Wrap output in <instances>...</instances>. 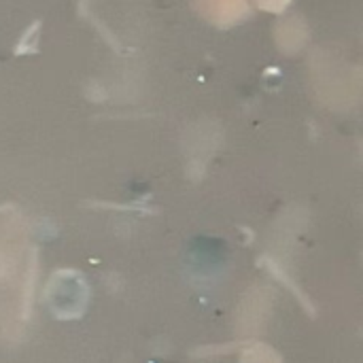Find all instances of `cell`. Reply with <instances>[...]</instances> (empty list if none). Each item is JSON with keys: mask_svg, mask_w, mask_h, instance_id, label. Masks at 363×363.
I'll return each mask as SVG.
<instances>
[{"mask_svg": "<svg viewBox=\"0 0 363 363\" xmlns=\"http://www.w3.org/2000/svg\"><path fill=\"white\" fill-rule=\"evenodd\" d=\"M200 9L219 26H234L251 13L247 0H200Z\"/></svg>", "mask_w": 363, "mask_h": 363, "instance_id": "1", "label": "cell"}, {"mask_svg": "<svg viewBox=\"0 0 363 363\" xmlns=\"http://www.w3.org/2000/svg\"><path fill=\"white\" fill-rule=\"evenodd\" d=\"M40 28V23L38 21H34L26 32H23V36H21V40L17 43V47H15V53H30V51H34L36 49V30Z\"/></svg>", "mask_w": 363, "mask_h": 363, "instance_id": "2", "label": "cell"}, {"mask_svg": "<svg viewBox=\"0 0 363 363\" xmlns=\"http://www.w3.org/2000/svg\"><path fill=\"white\" fill-rule=\"evenodd\" d=\"M257 4H259L264 11H270V13L281 15V13L291 4V0H257Z\"/></svg>", "mask_w": 363, "mask_h": 363, "instance_id": "3", "label": "cell"}]
</instances>
